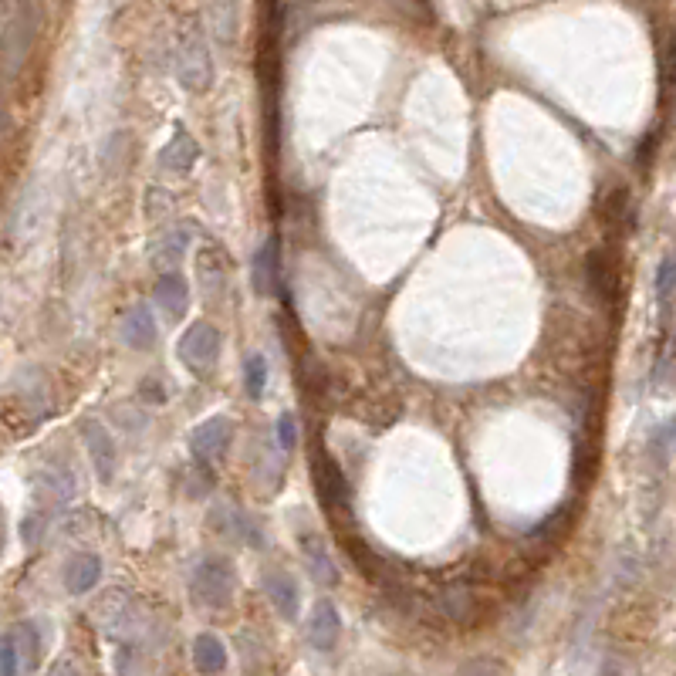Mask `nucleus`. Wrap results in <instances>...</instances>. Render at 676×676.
I'll list each match as a JSON object with an SVG mask.
<instances>
[{"instance_id": "cd10ccee", "label": "nucleus", "mask_w": 676, "mask_h": 676, "mask_svg": "<svg viewBox=\"0 0 676 676\" xmlns=\"http://www.w3.org/2000/svg\"><path fill=\"white\" fill-rule=\"evenodd\" d=\"M41 531H44V521H41V514H31V518H24V541L28 545H38V538H41Z\"/></svg>"}, {"instance_id": "f3484780", "label": "nucleus", "mask_w": 676, "mask_h": 676, "mask_svg": "<svg viewBox=\"0 0 676 676\" xmlns=\"http://www.w3.org/2000/svg\"><path fill=\"white\" fill-rule=\"evenodd\" d=\"M197 274H200L203 295H207L210 301L224 295V288H227V268H224V261H220L217 251L203 247V251L197 254Z\"/></svg>"}, {"instance_id": "a878e982", "label": "nucleus", "mask_w": 676, "mask_h": 676, "mask_svg": "<svg viewBox=\"0 0 676 676\" xmlns=\"http://www.w3.org/2000/svg\"><path fill=\"white\" fill-rule=\"evenodd\" d=\"M21 670V656H17L14 636H0V676H17Z\"/></svg>"}, {"instance_id": "2eb2a0df", "label": "nucleus", "mask_w": 676, "mask_h": 676, "mask_svg": "<svg viewBox=\"0 0 676 676\" xmlns=\"http://www.w3.org/2000/svg\"><path fill=\"white\" fill-rule=\"evenodd\" d=\"M301 555H305V565L311 578H315L318 585H338V568L332 562V555H328L325 541L318 535H301Z\"/></svg>"}, {"instance_id": "ddd939ff", "label": "nucleus", "mask_w": 676, "mask_h": 676, "mask_svg": "<svg viewBox=\"0 0 676 676\" xmlns=\"http://www.w3.org/2000/svg\"><path fill=\"white\" fill-rule=\"evenodd\" d=\"M264 592H268L271 606L281 612V619H298L301 592H298V582L288 572H268L264 575Z\"/></svg>"}, {"instance_id": "4468645a", "label": "nucleus", "mask_w": 676, "mask_h": 676, "mask_svg": "<svg viewBox=\"0 0 676 676\" xmlns=\"http://www.w3.org/2000/svg\"><path fill=\"white\" fill-rule=\"evenodd\" d=\"M200 159V142L190 136V132H176L173 139L166 142V149L159 153V166L166 169V173H190L193 163Z\"/></svg>"}, {"instance_id": "9b49d317", "label": "nucleus", "mask_w": 676, "mask_h": 676, "mask_svg": "<svg viewBox=\"0 0 676 676\" xmlns=\"http://www.w3.org/2000/svg\"><path fill=\"white\" fill-rule=\"evenodd\" d=\"M311 460H315V484H318V491H322V501H328L332 507L349 504V484H345V477L335 460L322 450H315Z\"/></svg>"}, {"instance_id": "f8f14e48", "label": "nucleus", "mask_w": 676, "mask_h": 676, "mask_svg": "<svg viewBox=\"0 0 676 676\" xmlns=\"http://www.w3.org/2000/svg\"><path fill=\"white\" fill-rule=\"evenodd\" d=\"M34 487H38V497L44 504H55V507H65L68 501H75V494H78V480L68 467L41 470L38 480H34Z\"/></svg>"}, {"instance_id": "39448f33", "label": "nucleus", "mask_w": 676, "mask_h": 676, "mask_svg": "<svg viewBox=\"0 0 676 676\" xmlns=\"http://www.w3.org/2000/svg\"><path fill=\"white\" fill-rule=\"evenodd\" d=\"M95 622L105 636L129 639L139 626V606L126 589H109L95 602Z\"/></svg>"}, {"instance_id": "412c9836", "label": "nucleus", "mask_w": 676, "mask_h": 676, "mask_svg": "<svg viewBox=\"0 0 676 676\" xmlns=\"http://www.w3.org/2000/svg\"><path fill=\"white\" fill-rule=\"evenodd\" d=\"M186 247H190V230H186V227H173V230H169V234L156 244L153 264H156V268H173V264L183 257Z\"/></svg>"}, {"instance_id": "aec40b11", "label": "nucleus", "mask_w": 676, "mask_h": 676, "mask_svg": "<svg viewBox=\"0 0 676 676\" xmlns=\"http://www.w3.org/2000/svg\"><path fill=\"white\" fill-rule=\"evenodd\" d=\"M589 278H592V288L599 291L602 298L606 301H612L616 298V288H619V281H616V268H612V261L602 251H592L589 254Z\"/></svg>"}, {"instance_id": "20e7f679", "label": "nucleus", "mask_w": 676, "mask_h": 676, "mask_svg": "<svg viewBox=\"0 0 676 676\" xmlns=\"http://www.w3.org/2000/svg\"><path fill=\"white\" fill-rule=\"evenodd\" d=\"M176 78H180V85L190 88V92H207L213 82L210 48L197 28L186 31L180 51H176Z\"/></svg>"}, {"instance_id": "1a4fd4ad", "label": "nucleus", "mask_w": 676, "mask_h": 676, "mask_svg": "<svg viewBox=\"0 0 676 676\" xmlns=\"http://www.w3.org/2000/svg\"><path fill=\"white\" fill-rule=\"evenodd\" d=\"M338 636H342V616H338L335 602L322 599L308 616V643L328 653V649H335Z\"/></svg>"}, {"instance_id": "423d86ee", "label": "nucleus", "mask_w": 676, "mask_h": 676, "mask_svg": "<svg viewBox=\"0 0 676 676\" xmlns=\"http://www.w3.org/2000/svg\"><path fill=\"white\" fill-rule=\"evenodd\" d=\"M82 440H85L88 457H92L95 474H99L102 484H109V480L115 477V460H119V453H115L112 433L105 430V426H102L99 420H85V423H82Z\"/></svg>"}, {"instance_id": "6e6552de", "label": "nucleus", "mask_w": 676, "mask_h": 676, "mask_svg": "<svg viewBox=\"0 0 676 676\" xmlns=\"http://www.w3.org/2000/svg\"><path fill=\"white\" fill-rule=\"evenodd\" d=\"M153 301L169 322H180V318L186 315V305H190V288H186L183 274H176V271L159 274V281L153 288Z\"/></svg>"}, {"instance_id": "9d476101", "label": "nucleus", "mask_w": 676, "mask_h": 676, "mask_svg": "<svg viewBox=\"0 0 676 676\" xmlns=\"http://www.w3.org/2000/svg\"><path fill=\"white\" fill-rule=\"evenodd\" d=\"M102 582V558L95 551H78L65 565V589L71 595H85Z\"/></svg>"}, {"instance_id": "4be33fe9", "label": "nucleus", "mask_w": 676, "mask_h": 676, "mask_svg": "<svg viewBox=\"0 0 676 676\" xmlns=\"http://www.w3.org/2000/svg\"><path fill=\"white\" fill-rule=\"evenodd\" d=\"M14 646H17V656H21V666H31L38 663V656H41V636H38V629L31 626V622H21L17 626V633H14Z\"/></svg>"}, {"instance_id": "a211bd4d", "label": "nucleus", "mask_w": 676, "mask_h": 676, "mask_svg": "<svg viewBox=\"0 0 676 676\" xmlns=\"http://www.w3.org/2000/svg\"><path fill=\"white\" fill-rule=\"evenodd\" d=\"M193 663H197L200 673H220L227 666V646L220 636L213 633H200L197 639H193Z\"/></svg>"}, {"instance_id": "7ed1b4c3", "label": "nucleus", "mask_w": 676, "mask_h": 676, "mask_svg": "<svg viewBox=\"0 0 676 676\" xmlns=\"http://www.w3.org/2000/svg\"><path fill=\"white\" fill-rule=\"evenodd\" d=\"M176 355H180V362L190 372H210L217 366V355H220V328L213 322H193L186 332L180 335V342H176Z\"/></svg>"}, {"instance_id": "dca6fc26", "label": "nucleus", "mask_w": 676, "mask_h": 676, "mask_svg": "<svg viewBox=\"0 0 676 676\" xmlns=\"http://www.w3.org/2000/svg\"><path fill=\"white\" fill-rule=\"evenodd\" d=\"M440 609L447 612V619L460 622V626H470V622L477 619V609L480 606H477L474 589H470V585H464V582H457V585H447V589H443Z\"/></svg>"}, {"instance_id": "bb28decb", "label": "nucleus", "mask_w": 676, "mask_h": 676, "mask_svg": "<svg viewBox=\"0 0 676 676\" xmlns=\"http://www.w3.org/2000/svg\"><path fill=\"white\" fill-rule=\"evenodd\" d=\"M295 440H298L295 416H291V413H284L281 420H278V443H281V450H291V447H295Z\"/></svg>"}, {"instance_id": "c85d7f7f", "label": "nucleus", "mask_w": 676, "mask_h": 676, "mask_svg": "<svg viewBox=\"0 0 676 676\" xmlns=\"http://www.w3.org/2000/svg\"><path fill=\"white\" fill-rule=\"evenodd\" d=\"M48 676H82L75 670V663H68V660H61V663H55L51 666V673Z\"/></svg>"}, {"instance_id": "0eeeda50", "label": "nucleus", "mask_w": 676, "mask_h": 676, "mask_svg": "<svg viewBox=\"0 0 676 676\" xmlns=\"http://www.w3.org/2000/svg\"><path fill=\"white\" fill-rule=\"evenodd\" d=\"M119 332H122V342H126L129 349H136V352L153 349L156 338H159V325H156L153 308H149V305H132L126 315H122Z\"/></svg>"}, {"instance_id": "c756f323", "label": "nucleus", "mask_w": 676, "mask_h": 676, "mask_svg": "<svg viewBox=\"0 0 676 676\" xmlns=\"http://www.w3.org/2000/svg\"><path fill=\"white\" fill-rule=\"evenodd\" d=\"M602 676H626V666H619L616 660H609L606 666H602Z\"/></svg>"}, {"instance_id": "6ab92c4d", "label": "nucleus", "mask_w": 676, "mask_h": 676, "mask_svg": "<svg viewBox=\"0 0 676 676\" xmlns=\"http://www.w3.org/2000/svg\"><path fill=\"white\" fill-rule=\"evenodd\" d=\"M278 284V240H264L254 257V288L257 295H271Z\"/></svg>"}, {"instance_id": "f257e3e1", "label": "nucleus", "mask_w": 676, "mask_h": 676, "mask_svg": "<svg viewBox=\"0 0 676 676\" xmlns=\"http://www.w3.org/2000/svg\"><path fill=\"white\" fill-rule=\"evenodd\" d=\"M237 589V568L227 555H203L190 572V595L203 609H227Z\"/></svg>"}, {"instance_id": "b1692460", "label": "nucleus", "mask_w": 676, "mask_h": 676, "mask_svg": "<svg viewBox=\"0 0 676 676\" xmlns=\"http://www.w3.org/2000/svg\"><path fill=\"white\" fill-rule=\"evenodd\" d=\"M673 281H676V268L673 257L666 254L660 261V271H656V298H660L663 315H670V301H673Z\"/></svg>"}, {"instance_id": "5701e85b", "label": "nucleus", "mask_w": 676, "mask_h": 676, "mask_svg": "<svg viewBox=\"0 0 676 676\" xmlns=\"http://www.w3.org/2000/svg\"><path fill=\"white\" fill-rule=\"evenodd\" d=\"M244 386H247V396L261 399L264 386H268V362H264V355L251 352L244 359Z\"/></svg>"}, {"instance_id": "393cba45", "label": "nucleus", "mask_w": 676, "mask_h": 676, "mask_svg": "<svg viewBox=\"0 0 676 676\" xmlns=\"http://www.w3.org/2000/svg\"><path fill=\"white\" fill-rule=\"evenodd\" d=\"M457 676H507V670H504V663H497V660L474 656V660H467L464 666H460Z\"/></svg>"}, {"instance_id": "f03ea898", "label": "nucleus", "mask_w": 676, "mask_h": 676, "mask_svg": "<svg viewBox=\"0 0 676 676\" xmlns=\"http://www.w3.org/2000/svg\"><path fill=\"white\" fill-rule=\"evenodd\" d=\"M234 437H237L234 420H227V416H210V420H203L200 426H193V433H190L193 460L207 470L224 464L230 447H234Z\"/></svg>"}]
</instances>
